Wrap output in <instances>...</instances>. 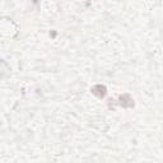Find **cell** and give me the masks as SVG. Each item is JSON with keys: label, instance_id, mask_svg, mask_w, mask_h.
Returning a JSON list of instances; mask_svg holds the SVG:
<instances>
[{"label": "cell", "instance_id": "cell-1", "mask_svg": "<svg viewBox=\"0 0 163 163\" xmlns=\"http://www.w3.org/2000/svg\"><path fill=\"white\" fill-rule=\"evenodd\" d=\"M120 104L122 107H133L134 106V101L129 94H122L120 97Z\"/></svg>", "mask_w": 163, "mask_h": 163}, {"label": "cell", "instance_id": "cell-2", "mask_svg": "<svg viewBox=\"0 0 163 163\" xmlns=\"http://www.w3.org/2000/svg\"><path fill=\"white\" fill-rule=\"evenodd\" d=\"M92 93H93V94H96L97 97L102 98V97L106 96V87H104V85H101V84L94 85V87L92 88Z\"/></svg>", "mask_w": 163, "mask_h": 163}]
</instances>
